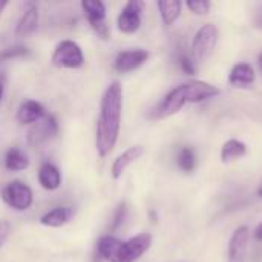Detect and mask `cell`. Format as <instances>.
Here are the masks:
<instances>
[{
    "label": "cell",
    "instance_id": "603a6c76",
    "mask_svg": "<svg viewBox=\"0 0 262 262\" xmlns=\"http://www.w3.org/2000/svg\"><path fill=\"white\" fill-rule=\"evenodd\" d=\"M177 164L184 173H192L196 169V164H198V157H196L195 149L190 147V146L181 147L178 155H177Z\"/></svg>",
    "mask_w": 262,
    "mask_h": 262
},
{
    "label": "cell",
    "instance_id": "6da1fadb",
    "mask_svg": "<svg viewBox=\"0 0 262 262\" xmlns=\"http://www.w3.org/2000/svg\"><path fill=\"white\" fill-rule=\"evenodd\" d=\"M123 112V88L120 81H112L103 94L100 118L97 124V152L107 157L117 144Z\"/></svg>",
    "mask_w": 262,
    "mask_h": 262
},
{
    "label": "cell",
    "instance_id": "5bb4252c",
    "mask_svg": "<svg viewBox=\"0 0 262 262\" xmlns=\"http://www.w3.org/2000/svg\"><path fill=\"white\" fill-rule=\"evenodd\" d=\"M46 115L45 107L34 100H26L17 111V120L20 124H35Z\"/></svg>",
    "mask_w": 262,
    "mask_h": 262
},
{
    "label": "cell",
    "instance_id": "7c38bea8",
    "mask_svg": "<svg viewBox=\"0 0 262 262\" xmlns=\"http://www.w3.org/2000/svg\"><path fill=\"white\" fill-rule=\"evenodd\" d=\"M144 154V147L141 144H135L129 149H126L123 154H120L114 163H112V167H111V175L114 180H118L123 177V173L126 172V169L134 164L137 160H140Z\"/></svg>",
    "mask_w": 262,
    "mask_h": 262
},
{
    "label": "cell",
    "instance_id": "836d02e7",
    "mask_svg": "<svg viewBox=\"0 0 262 262\" xmlns=\"http://www.w3.org/2000/svg\"><path fill=\"white\" fill-rule=\"evenodd\" d=\"M258 195H259V196H262V187L259 189V190H258Z\"/></svg>",
    "mask_w": 262,
    "mask_h": 262
},
{
    "label": "cell",
    "instance_id": "4fadbf2b",
    "mask_svg": "<svg viewBox=\"0 0 262 262\" xmlns=\"http://www.w3.org/2000/svg\"><path fill=\"white\" fill-rule=\"evenodd\" d=\"M186 86V94H187V101L189 103H201L204 100L218 97L221 94V91L206 81H200V80H193L189 83H184Z\"/></svg>",
    "mask_w": 262,
    "mask_h": 262
},
{
    "label": "cell",
    "instance_id": "7a4b0ae2",
    "mask_svg": "<svg viewBox=\"0 0 262 262\" xmlns=\"http://www.w3.org/2000/svg\"><path fill=\"white\" fill-rule=\"evenodd\" d=\"M218 41V28L213 23L203 25L192 41V58L196 64L204 63L213 52Z\"/></svg>",
    "mask_w": 262,
    "mask_h": 262
},
{
    "label": "cell",
    "instance_id": "ac0fdd59",
    "mask_svg": "<svg viewBox=\"0 0 262 262\" xmlns=\"http://www.w3.org/2000/svg\"><path fill=\"white\" fill-rule=\"evenodd\" d=\"M121 247L123 241L114 236H103L98 241V253L107 262H121Z\"/></svg>",
    "mask_w": 262,
    "mask_h": 262
},
{
    "label": "cell",
    "instance_id": "9a60e30c",
    "mask_svg": "<svg viewBox=\"0 0 262 262\" xmlns=\"http://www.w3.org/2000/svg\"><path fill=\"white\" fill-rule=\"evenodd\" d=\"M255 71L249 63H238L232 68L229 81L235 88H249L255 83Z\"/></svg>",
    "mask_w": 262,
    "mask_h": 262
},
{
    "label": "cell",
    "instance_id": "f546056e",
    "mask_svg": "<svg viewBox=\"0 0 262 262\" xmlns=\"http://www.w3.org/2000/svg\"><path fill=\"white\" fill-rule=\"evenodd\" d=\"M255 238H256L258 241H262V223L255 229Z\"/></svg>",
    "mask_w": 262,
    "mask_h": 262
},
{
    "label": "cell",
    "instance_id": "8fae6325",
    "mask_svg": "<svg viewBox=\"0 0 262 262\" xmlns=\"http://www.w3.org/2000/svg\"><path fill=\"white\" fill-rule=\"evenodd\" d=\"M250 230L247 226L238 227L229 243V262H246Z\"/></svg>",
    "mask_w": 262,
    "mask_h": 262
},
{
    "label": "cell",
    "instance_id": "ffe728a7",
    "mask_svg": "<svg viewBox=\"0 0 262 262\" xmlns=\"http://www.w3.org/2000/svg\"><path fill=\"white\" fill-rule=\"evenodd\" d=\"M246 154H247V146L243 141L232 138V140H229V141H226L223 144L220 157H221L223 163H232V161L244 157Z\"/></svg>",
    "mask_w": 262,
    "mask_h": 262
},
{
    "label": "cell",
    "instance_id": "5b68a950",
    "mask_svg": "<svg viewBox=\"0 0 262 262\" xmlns=\"http://www.w3.org/2000/svg\"><path fill=\"white\" fill-rule=\"evenodd\" d=\"M2 200L14 210L23 212L32 206V190L21 181H12L2 190Z\"/></svg>",
    "mask_w": 262,
    "mask_h": 262
},
{
    "label": "cell",
    "instance_id": "484cf974",
    "mask_svg": "<svg viewBox=\"0 0 262 262\" xmlns=\"http://www.w3.org/2000/svg\"><path fill=\"white\" fill-rule=\"evenodd\" d=\"M126 215H127V204L126 203H121L114 215V220H112V224H111V232H115L126 220Z\"/></svg>",
    "mask_w": 262,
    "mask_h": 262
},
{
    "label": "cell",
    "instance_id": "cb8c5ba5",
    "mask_svg": "<svg viewBox=\"0 0 262 262\" xmlns=\"http://www.w3.org/2000/svg\"><path fill=\"white\" fill-rule=\"evenodd\" d=\"M29 54V49L23 45H14V46H8L5 49L0 51V61H6V60H12V58H20V57H26Z\"/></svg>",
    "mask_w": 262,
    "mask_h": 262
},
{
    "label": "cell",
    "instance_id": "44dd1931",
    "mask_svg": "<svg viewBox=\"0 0 262 262\" xmlns=\"http://www.w3.org/2000/svg\"><path fill=\"white\" fill-rule=\"evenodd\" d=\"M158 9H160V15L164 25H173L177 21V18L181 14V2L178 0H163L157 3Z\"/></svg>",
    "mask_w": 262,
    "mask_h": 262
},
{
    "label": "cell",
    "instance_id": "7402d4cb",
    "mask_svg": "<svg viewBox=\"0 0 262 262\" xmlns=\"http://www.w3.org/2000/svg\"><path fill=\"white\" fill-rule=\"evenodd\" d=\"M5 167L11 172H20L29 167V160L20 149L12 147L5 155Z\"/></svg>",
    "mask_w": 262,
    "mask_h": 262
},
{
    "label": "cell",
    "instance_id": "30bf717a",
    "mask_svg": "<svg viewBox=\"0 0 262 262\" xmlns=\"http://www.w3.org/2000/svg\"><path fill=\"white\" fill-rule=\"evenodd\" d=\"M152 246L150 233H140L129 241H123L121 247V262L138 261Z\"/></svg>",
    "mask_w": 262,
    "mask_h": 262
},
{
    "label": "cell",
    "instance_id": "4316f807",
    "mask_svg": "<svg viewBox=\"0 0 262 262\" xmlns=\"http://www.w3.org/2000/svg\"><path fill=\"white\" fill-rule=\"evenodd\" d=\"M180 68L184 71V74L187 75H195L196 74V63L193 61V58L190 55H181L180 57Z\"/></svg>",
    "mask_w": 262,
    "mask_h": 262
},
{
    "label": "cell",
    "instance_id": "d6a6232c",
    "mask_svg": "<svg viewBox=\"0 0 262 262\" xmlns=\"http://www.w3.org/2000/svg\"><path fill=\"white\" fill-rule=\"evenodd\" d=\"M259 66H261V69H262V54L259 55Z\"/></svg>",
    "mask_w": 262,
    "mask_h": 262
},
{
    "label": "cell",
    "instance_id": "83f0119b",
    "mask_svg": "<svg viewBox=\"0 0 262 262\" xmlns=\"http://www.w3.org/2000/svg\"><path fill=\"white\" fill-rule=\"evenodd\" d=\"M9 232H11V224H9L6 220H2V221H0V249H2L3 244L8 241Z\"/></svg>",
    "mask_w": 262,
    "mask_h": 262
},
{
    "label": "cell",
    "instance_id": "52a82bcc",
    "mask_svg": "<svg viewBox=\"0 0 262 262\" xmlns=\"http://www.w3.org/2000/svg\"><path fill=\"white\" fill-rule=\"evenodd\" d=\"M146 3L140 0H130L126 3L123 11L118 15L117 25L123 34H135L141 26V14Z\"/></svg>",
    "mask_w": 262,
    "mask_h": 262
},
{
    "label": "cell",
    "instance_id": "f1b7e54d",
    "mask_svg": "<svg viewBox=\"0 0 262 262\" xmlns=\"http://www.w3.org/2000/svg\"><path fill=\"white\" fill-rule=\"evenodd\" d=\"M253 25H255V28L262 29V6L256 11V14H255V17H253Z\"/></svg>",
    "mask_w": 262,
    "mask_h": 262
},
{
    "label": "cell",
    "instance_id": "e0dca14e",
    "mask_svg": "<svg viewBox=\"0 0 262 262\" xmlns=\"http://www.w3.org/2000/svg\"><path fill=\"white\" fill-rule=\"evenodd\" d=\"M75 212L72 207H55L49 212H46L41 218H40V223L46 227H61V226H66L72 218H74Z\"/></svg>",
    "mask_w": 262,
    "mask_h": 262
},
{
    "label": "cell",
    "instance_id": "d6986e66",
    "mask_svg": "<svg viewBox=\"0 0 262 262\" xmlns=\"http://www.w3.org/2000/svg\"><path fill=\"white\" fill-rule=\"evenodd\" d=\"M38 183L46 190H57L61 186V173L54 164L45 163L38 170Z\"/></svg>",
    "mask_w": 262,
    "mask_h": 262
},
{
    "label": "cell",
    "instance_id": "d4e9b609",
    "mask_svg": "<svg viewBox=\"0 0 262 262\" xmlns=\"http://www.w3.org/2000/svg\"><path fill=\"white\" fill-rule=\"evenodd\" d=\"M210 6H212V3L207 0H190V2H187V8L196 15L207 14L210 11Z\"/></svg>",
    "mask_w": 262,
    "mask_h": 262
},
{
    "label": "cell",
    "instance_id": "9c48e42d",
    "mask_svg": "<svg viewBox=\"0 0 262 262\" xmlns=\"http://www.w3.org/2000/svg\"><path fill=\"white\" fill-rule=\"evenodd\" d=\"M150 54L146 49H129V51H121L114 61V68L120 74H126L130 71L138 69L149 60Z\"/></svg>",
    "mask_w": 262,
    "mask_h": 262
},
{
    "label": "cell",
    "instance_id": "2e32d148",
    "mask_svg": "<svg viewBox=\"0 0 262 262\" xmlns=\"http://www.w3.org/2000/svg\"><path fill=\"white\" fill-rule=\"evenodd\" d=\"M37 26H38V9L35 5L29 3L17 23L15 34L18 37H28L37 29Z\"/></svg>",
    "mask_w": 262,
    "mask_h": 262
},
{
    "label": "cell",
    "instance_id": "4dcf8cb0",
    "mask_svg": "<svg viewBox=\"0 0 262 262\" xmlns=\"http://www.w3.org/2000/svg\"><path fill=\"white\" fill-rule=\"evenodd\" d=\"M3 92H5V80H3V77H0V103L3 98Z\"/></svg>",
    "mask_w": 262,
    "mask_h": 262
},
{
    "label": "cell",
    "instance_id": "277c9868",
    "mask_svg": "<svg viewBox=\"0 0 262 262\" xmlns=\"http://www.w3.org/2000/svg\"><path fill=\"white\" fill-rule=\"evenodd\" d=\"M81 9L94 32L101 40H109L111 31L106 20V5L100 0H84L81 2Z\"/></svg>",
    "mask_w": 262,
    "mask_h": 262
},
{
    "label": "cell",
    "instance_id": "3957f363",
    "mask_svg": "<svg viewBox=\"0 0 262 262\" xmlns=\"http://www.w3.org/2000/svg\"><path fill=\"white\" fill-rule=\"evenodd\" d=\"M51 63L55 68H68V69H77L84 64V55L81 48L72 41V40H63L60 41L51 57Z\"/></svg>",
    "mask_w": 262,
    "mask_h": 262
},
{
    "label": "cell",
    "instance_id": "ba28073f",
    "mask_svg": "<svg viewBox=\"0 0 262 262\" xmlns=\"http://www.w3.org/2000/svg\"><path fill=\"white\" fill-rule=\"evenodd\" d=\"M57 132H58V123L55 117L51 114H46L40 121L32 124L31 129L28 130V143L34 147L41 146L43 143L55 137Z\"/></svg>",
    "mask_w": 262,
    "mask_h": 262
},
{
    "label": "cell",
    "instance_id": "1f68e13d",
    "mask_svg": "<svg viewBox=\"0 0 262 262\" xmlns=\"http://www.w3.org/2000/svg\"><path fill=\"white\" fill-rule=\"evenodd\" d=\"M8 6V2H0V15H2V12H3V9Z\"/></svg>",
    "mask_w": 262,
    "mask_h": 262
},
{
    "label": "cell",
    "instance_id": "8992f818",
    "mask_svg": "<svg viewBox=\"0 0 262 262\" xmlns=\"http://www.w3.org/2000/svg\"><path fill=\"white\" fill-rule=\"evenodd\" d=\"M187 94H186V86L180 84L177 88H173L164 98L163 101L152 111L150 118L160 120V118H167L173 114H177L178 111H181L186 104H187Z\"/></svg>",
    "mask_w": 262,
    "mask_h": 262
}]
</instances>
